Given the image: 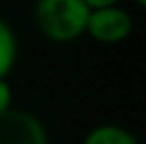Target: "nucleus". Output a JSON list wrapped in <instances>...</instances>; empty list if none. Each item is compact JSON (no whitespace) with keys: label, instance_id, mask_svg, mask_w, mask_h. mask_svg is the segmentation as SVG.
Instances as JSON below:
<instances>
[{"label":"nucleus","instance_id":"nucleus-1","mask_svg":"<svg viewBox=\"0 0 146 144\" xmlns=\"http://www.w3.org/2000/svg\"><path fill=\"white\" fill-rule=\"evenodd\" d=\"M89 11L85 0H36L34 19L49 40L70 42L85 34Z\"/></svg>","mask_w":146,"mask_h":144},{"label":"nucleus","instance_id":"nucleus-2","mask_svg":"<svg viewBox=\"0 0 146 144\" xmlns=\"http://www.w3.org/2000/svg\"><path fill=\"white\" fill-rule=\"evenodd\" d=\"M131 28H133V21L129 17V13L123 11L119 4H112V7L91 9L85 32H89V36L95 38L98 42L114 44L125 40L131 34Z\"/></svg>","mask_w":146,"mask_h":144},{"label":"nucleus","instance_id":"nucleus-3","mask_svg":"<svg viewBox=\"0 0 146 144\" xmlns=\"http://www.w3.org/2000/svg\"><path fill=\"white\" fill-rule=\"evenodd\" d=\"M0 144H49V136L34 115L9 108L0 112Z\"/></svg>","mask_w":146,"mask_h":144},{"label":"nucleus","instance_id":"nucleus-4","mask_svg":"<svg viewBox=\"0 0 146 144\" xmlns=\"http://www.w3.org/2000/svg\"><path fill=\"white\" fill-rule=\"evenodd\" d=\"M83 144H140L131 131L119 125H100L87 133Z\"/></svg>","mask_w":146,"mask_h":144},{"label":"nucleus","instance_id":"nucleus-5","mask_svg":"<svg viewBox=\"0 0 146 144\" xmlns=\"http://www.w3.org/2000/svg\"><path fill=\"white\" fill-rule=\"evenodd\" d=\"M15 59H17V42L15 34L4 19H0V76L11 72Z\"/></svg>","mask_w":146,"mask_h":144},{"label":"nucleus","instance_id":"nucleus-6","mask_svg":"<svg viewBox=\"0 0 146 144\" xmlns=\"http://www.w3.org/2000/svg\"><path fill=\"white\" fill-rule=\"evenodd\" d=\"M11 108V87L4 81V76H0V112Z\"/></svg>","mask_w":146,"mask_h":144},{"label":"nucleus","instance_id":"nucleus-7","mask_svg":"<svg viewBox=\"0 0 146 144\" xmlns=\"http://www.w3.org/2000/svg\"><path fill=\"white\" fill-rule=\"evenodd\" d=\"M121 0H85L89 9H100V7H112V4H119Z\"/></svg>","mask_w":146,"mask_h":144},{"label":"nucleus","instance_id":"nucleus-8","mask_svg":"<svg viewBox=\"0 0 146 144\" xmlns=\"http://www.w3.org/2000/svg\"><path fill=\"white\" fill-rule=\"evenodd\" d=\"M135 2H138V4H142V7L146 9V0H135Z\"/></svg>","mask_w":146,"mask_h":144}]
</instances>
